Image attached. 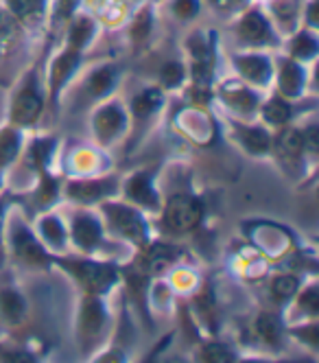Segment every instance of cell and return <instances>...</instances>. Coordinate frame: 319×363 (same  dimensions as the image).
I'll use <instances>...</instances> for the list:
<instances>
[{"instance_id": "obj_22", "label": "cell", "mask_w": 319, "mask_h": 363, "mask_svg": "<svg viewBox=\"0 0 319 363\" xmlns=\"http://www.w3.org/2000/svg\"><path fill=\"white\" fill-rule=\"evenodd\" d=\"M221 92H223V96H225V101L230 103V106L236 108V110H241V112H252L254 106H256V101H258L256 94L252 90H247L245 86H241V84H225L221 88Z\"/></svg>"}, {"instance_id": "obj_38", "label": "cell", "mask_w": 319, "mask_h": 363, "mask_svg": "<svg viewBox=\"0 0 319 363\" xmlns=\"http://www.w3.org/2000/svg\"><path fill=\"white\" fill-rule=\"evenodd\" d=\"M0 184H3V179H0Z\"/></svg>"}, {"instance_id": "obj_24", "label": "cell", "mask_w": 319, "mask_h": 363, "mask_svg": "<svg viewBox=\"0 0 319 363\" xmlns=\"http://www.w3.org/2000/svg\"><path fill=\"white\" fill-rule=\"evenodd\" d=\"M256 330L269 346H280L282 335H284V326H282V320L278 315L262 313L256 322Z\"/></svg>"}, {"instance_id": "obj_18", "label": "cell", "mask_w": 319, "mask_h": 363, "mask_svg": "<svg viewBox=\"0 0 319 363\" xmlns=\"http://www.w3.org/2000/svg\"><path fill=\"white\" fill-rule=\"evenodd\" d=\"M276 149L282 160L296 162L300 160V155L304 153V143H302V132L298 129H284V132L276 138Z\"/></svg>"}, {"instance_id": "obj_26", "label": "cell", "mask_w": 319, "mask_h": 363, "mask_svg": "<svg viewBox=\"0 0 319 363\" xmlns=\"http://www.w3.org/2000/svg\"><path fill=\"white\" fill-rule=\"evenodd\" d=\"M20 151V134L16 129H3L0 132V169L11 164Z\"/></svg>"}, {"instance_id": "obj_7", "label": "cell", "mask_w": 319, "mask_h": 363, "mask_svg": "<svg viewBox=\"0 0 319 363\" xmlns=\"http://www.w3.org/2000/svg\"><path fill=\"white\" fill-rule=\"evenodd\" d=\"M5 5L22 27H38L48 13L50 0H5Z\"/></svg>"}, {"instance_id": "obj_19", "label": "cell", "mask_w": 319, "mask_h": 363, "mask_svg": "<svg viewBox=\"0 0 319 363\" xmlns=\"http://www.w3.org/2000/svg\"><path fill=\"white\" fill-rule=\"evenodd\" d=\"M0 313L9 324H18L24 320L26 313V304L24 298L16 291V289H5L0 291Z\"/></svg>"}, {"instance_id": "obj_28", "label": "cell", "mask_w": 319, "mask_h": 363, "mask_svg": "<svg viewBox=\"0 0 319 363\" xmlns=\"http://www.w3.org/2000/svg\"><path fill=\"white\" fill-rule=\"evenodd\" d=\"M262 118L269 125H284L291 118V106L284 99H272L267 106L262 108Z\"/></svg>"}, {"instance_id": "obj_20", "label": "cell", "mask_w": 319, "mask_h": 363, "mask_svg": "<svg viewBox=\"0 0 319 363\" xmlns=\"http://www.w3.org/2000/svg\"><path fill=\"white\" fill-rule=\"evenodd\" d=\"M162 103H164L162 90L149 88V90H142V92L134 99V103H131V112H134L138 118H149L151 114H155L160 108H162Z\"/></svg>"}, {"instance_id": "obj_35", "label": "cell", "mask_w": 319, "mask_h": 363, "mask_svg": "<svg viewBox=\"0 0 319 363\" xmlns=\"http://www.w3.org/2000/svg\"><path fill=\"white\" fill-rule=\"evenodd\" d=\"M201 354H203L206 361H232L234 359V352L223 344H210V346L203 348Z\"/></svg>"}, {"instance_id": "obj_16", "label": "cell", "mask_w": 319, "mask_h": 363, "mask_svg": "<svg viewBox=\"0 0 319 363\" xmlns=\"http://www.w3.org/2000/svg\"><path fill=\"white\" fill-rule=\"evenodd\" d=\"M304 88V70L296 60L280 62V90L284 96H298Z\"/></svg>"}, {"instance_id": "obj_32", "label": "cell", "mask_w": 319, "mask_h": 363, "mask_svg": "<svg viewBox=\"0 0 319 363\" xmlns=\"http://www.w3.org/2000/svg\"><path fill=\"white\" fill-rule=\"evenodd\" d=\"M171 11L177 20H193L199 16L201 11V3L199 0H173Z\"/></svg>"}, {"instance_id": "obj_25", "label": "cell", "mask_w": 319, "mask_h": 363, "mask_svg": "<svg viewBox=\"0 0 319 363\" xmlns=\"http://www.w3.org/2000/svg\"><path fill=\"white\" fill-rule=\"evenodd\" d=\"M238 138H241L245 149L252 151V153H264V151H269V147H272L269 134L264 132V129H260V127H245V129H241Z\"/></svg>"}, {"instance_id": "obj_1", "label": "cell", "mask_w": 319, "mask_h": 363, "mask_svg": "<svg viewBox=\"0 0 319 363\" xmlns=\"http://www.w3.org/2000/svg\"><path fill=\"white\" fill-rule=\"evenodd\" d=\"M105 215H108V223L116 235H121L123 239L136 243V245L147 243L149 228L138 211L129 208L125 203H108L105 206Z\"/></svg>"}, {"instance_id": "obj_3", "label": "cell", "mask_w": 319, "mask_h": 363, "mask_svg": "<svg viewBox=\"0 0 319 363\" xmlns=\"http://www.w3.org/2000/svg\"><path fill=\"white\" fill-rule=\"evenodd\" d=\"M203 217V206L193 195H175L167 203L164 219L167 225L175 232H191L201 223Z\"/></svg>"}, {"instance_id": "obj_15", "label": "cell", "mask_w": 319, "mask_h": 363, "mask_svg": "<svg viewBox=\"0 0 319 363\" xmlns=\"http://www.w3.org/2000/svg\"><path fill=\"white\" fill-rule=\"evenodd\" d=\"M96 33V24L90 16H72L68 24V48L84 50Z\"/></svg>"}, {"instance_id": "obj_34", "label": "cell", "mask_w": 319, "mask_h": 363, "mask_svg": "<svg viewBox=\"0 0 319 363\" xmlns=\"http://www.w3.org/2000/svg\"><path fill=\"white\" fill-rule=\"evenodd\" d=\"M208 5L219 13H238L250 7V0H208Z\"/></svg>"}, {"instance_id": "obj_36", "label": "cell", "mask_w": 319, "mask_h": 363, "mask_svg": "<svg viewBox=\"0 0 319 363\" xmlns=\"http://www.w3.org/2000/svg\"><path fill=\"white\" fill-rule=\"evenodd\" d=\"M300 306H304L310 315H317V287H310L302 294L300 298Z\"/></svg>"}, {"instance_id": "obj_17", "label": "cell", "mask_w": 319, "mask_h": 363, "mask_svg": "<svg viewBox=\"0 0 319 363\" xmlns=\"http://www.w3.org/2000/svg\"><path fill=\"white\" fill-rule=\"evenodd\" d=\"M79 62H82V50L74 48H66L55 60V64H52V90H55V94L68 82V77L77 70Z\"/></svg>"}, {"instance_id": "obj_11", "label": "cell", "mask_w": 319, "mask_h": 363, "mask_svg": "<svg viewBox=\"0 0 319 363\" xmlns=\"http://www.w3.org/2000/svg\"><path fill=\"white\" fill-rule=\"evenodd\" d=\"M116 191V179L105 177V179H82L72 182L68 186V195L77 201H99Z\"/></svg>"}, {"instance_id": "obj_9", "label": "cell", "mask_w": 319, "mask_h": 363, "mask_svg": "<svg viewBox=\"0 0 319 363\" xmlns=\"http://www.w3.org/2000/svg\"><path fill=\"white\" fill-rule=\"evenodd\" d=\"M103 326H105V306L96 296L90 294L82 306V313H79V333H82V340L88 342L94 340Z\"/></svg>"}, {"instance_id": "obj_12", "label": "cell", "mask_w": 319, "mask_h": 363, "mask_svg": "<svg viewBox=\"0 0 319 363\" xmlns=\"http://www.w3.org/2000/svg\"><path fill=\"white\" fill-rule=\"evenodd\" d=\"M103 239V228L99 225V221L90 215H79L72 221V243L84 250V252H92L96 250V245Z\"/></svg>"}, {"instance_id": "obj_6", "label": "cell", "mask_w": 319, "mask_h": 363, "mask_svg": "<svg viewBox=\"0 0 319 363\" xmlns=\"http://www.w3.org/2000/svg\"><path fill=\"white\" fill-rule=\"evenodd\" d=\"M125 127H127V116L116 103H110V106L101 108L94 114V132L103 143L114 140L118 134H123Z\"/></svg>"}, {"instance_id": "obj_27", "label": "cell", "mask_w": 319, "mask_h": 363, "mask_svg": "<svg viewBox=\"0 0 319 363\" xmlns=\"http://www.w3.org/2000/svg\"><path fill=\"white\" fill-rule=\"evenodd\" d=\"M298 278L296 276H289V274H282V276H276L272 280V296L278 300V302H286L291 300L296 294H298Z\"/></svg>"}, {"instance_id": "obj_8", "label": "cell", "mask_w": 319, "mask_h": 363, "mask_svg": "<svg viewBox=\"0 0 319 363\" xmlns=\"http://www.w3.org/2000/svg\"><path fill=\"white\" fill-rule=\"evenodd\" d=\"M13 243V252L20 261L24 263H31V265H46L48 263V254L42 247V243L31 235L26 228H18L11 237Z\"/></svg>"}, {"instance_id": "obj_21", "label": "cell", "mask_w": 319, "mask_h": 363, "mask_svg": "<svg viewBox=\"0 0 319 363\" xmlns=\"http://www.w3.org/2000/svg\"><path fill=\"white\" fill-rule=\"evenodd\" d=\"M116 79H118V72L114 66H101L88 77V90L92 96H103L114 90Z\"/></svg>"}, {"instance_id": "obj_10", "label": "cell", "mask_w": 319, "mask_h": 363, "mask_svg": "<svg viewBox=\"0 0 319 363\" xmlns=\"http://www.w3.org/2000/svg\"><path fill=\"white\" fill-rule=\"evenodd\" d=\"M125 195L142 206V208H149V211H155L157 208V193L153 189V182H151V175L140 171V173H134L129 179H127V184H125Z\"/></svg>"}, {"instance_id": "obj_33", "label": "cell", "mask_w": 319, "mask_h": 363, "mask_svg": "<svg viewBox=\"0 0 319 363\" xmlns=\"http://www.w3.org/2000/svg\"><path fill=\"white\" fill-rule=\"evenodd\" d=\"M162 84L167 86V88H175V86H179L181 84V79H184V66L181 64H177V62H169L164 68H162Z\"/></svg>"}, {"instance_id": "obj_37", "label": "cell", "mask_w": 319, "mask_h": 363, "mask_svg": "<svg viewBox=\"0 0 319 363\" xmlns=\"http://www.w3.org/2000/svg\"><path fill=\"white\" fill-rule=\"evenodd\" d=\"M0 243H3V203H0Z\"/></svg>"}, {"instance_id": "obj_29", "label": "cell", "mask_w": 319, "mask_h": 363, "mask_svg": "<svg viewBox=\"0 0 319 363\" xmlns=\"http://www.w3.org/2000/svg\"><path fill=\"white\" fill-rule=\"evenodd\" d=\"M40 230H42V237L52 245V247H64L66 243V232L64 225L55 219V217H46L40 221Z\"/></svg>"}, {"instance_id": "obj_2", "label": "cell", "mask_w": 319, "mask_h": 363, "mask_svg": "<svg viewBox=\"0 0 319 363\" xmlns=\"http://www.w3.org/2000/svg\"><path fill=\"white\" fill-rule=\"evenodd\" d=\"M236 35L245 46H267L278 42L272 20L258 7H247L241 11V20L236 24Z\"/></svg>"}, {"instance_id": "obj_14", "label": "cell", "mask_w": 319, "mask_h": 363, "mask_svg": "<svg viewBox=\"0 0 319 363\" xmlns=\"http://www.w3.org/2000/svg\"><path fill=\"white\" fill-rule=\"evenodd\" d=\"M22 24L5 7H0V57L11 55L18 48L22 40Z\"/></svg>"}, {"instance_id": "obj_23", "label": "cell", "mask_w": 319, "mask_h": 363, "mask_svg": "<svg viewBox=\"0 0 319 363\" xmlns=\"http://www.w3.org/2000/svg\"><path fill=\"white\" fill-rule=\"evenodd\" d=\"M317 55V40L308 29H302L291 40V60L296 62H310Z\"/></svg>"}, {"instance_id": "obj_13", "label": "cell", "mask_w": 319, "mask_h": 363, "mask_svg": "<svg viewBox=\"0 0 319 363\" xmlns=\"http://www.w3.org/2000/svg\"><path fill=\"white\" fill-rule=\"evenodd\" d=\"M234 66L236 70L241 72L245 79L254 82V84H260L264 86L269 82L272 77V64L264 55H258V53H247V55H236L234 57Z\"/></svg>"}, {"instance_id": "obj_5", "label": "cell", "mask_w": 319, "mask_h": 363, "mask_svg": "<svg viewBox=\"0 0 319 363\" xmlns=\"http://www.w3.org/2000/svg\"><path fill=\"white\" fill-rule=\"evenodd\" d=\"M72 276L84 284L92 296H101L116 282V269L112 265H96V263H66Z\"/></svg>"}, {"instance_id": "obj_30", "label": "cell", "mask_w": 319, "mask_h": 363, "mask_svg": "<svg viewBox=\"0 0 319 363\" xmlns=\"http://www.w3.org/2000/svg\"><path fill=\"white\" fill-rule=\"evenodd\" d=\"M151 27H153V11L147 5L145 9H140V13L136 16L134 24H131V38H134V42H142L149 35Z\"/></svg>"}, {"instance_id": "obj_4", "label": "cell", "mask_w": 319, "mask_h": 363, "mask_svg": "<svg viewBox=\"0 0 319 363\" xmlns=\"http://www.w3.org/2000/svg\"><path fill=\"white\" fill-rule=\"evenodd\" d=\"M42 92H40V86H38V79L35 74H29V79L22 84V88L16 92L13 96V103H11V118L16 125H33L40 114H42Z\"/></svg>"}, {"instance_id": "obj_31", "label": "cell", "mask_w": 319, "mask_h": 363, "mask_svg": "<svg viewBox=\"0 0 319 363\" xmlns=\"http://www.w3.org/2000/svg\"><path fill=\"white\" fill-rule=\"evenodd\" d=\"M52 147H55V140H50V138H44V140H38L33 147H31V160L38 169H46L48 160H50V153H52Z\"/></svg>"}]
</instances>
